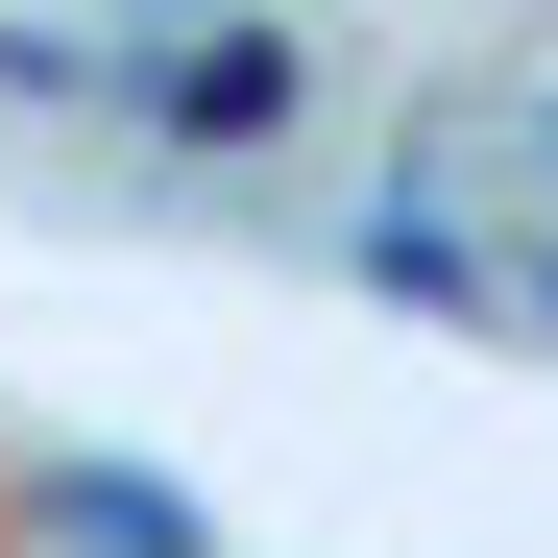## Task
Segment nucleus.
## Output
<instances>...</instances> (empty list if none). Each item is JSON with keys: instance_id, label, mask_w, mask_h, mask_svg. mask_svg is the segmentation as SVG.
<instances>
[{"instance_id": "7ed1b4c3", "label": "nucleus", "mask_w": 558, "mask_h": 558, "mask_svg": "<svg viewBox=\"0 0 558 558\" xmlns=\"http://www.w3.org/2000/svg\"><path fill=\"white\" fill-rule=\"evenodd\" d=\"M486 170H510V195H534V219H558V73H534V98H510V122H486Z\"/></svg>"}, {"instance_id": "f03ea898", "label": "nucleus", "mask_w": 558, "mask_h": 558, "mask_svg": "<svg viewBox=\"0 0 558 558\" xmlns=\"http://www.w3.org/2000/svg\"><path fill=\"white\" fill-rule=\"evenodd\" d=\"M49 534H73V558H219L170 486H49Z\"/></svg>"}, {"instance_id": "f257e3e1", "label": "nucleus", "mask_w": 558, "mask_h": 558, "mask_svg": "<svg viewBox=\"0 0 558 558\" xmlns=\"http://www.w3.org/2000/svg\"><path fill=\"white\" fill-rule=\"evenodd\" d=\"M146 122L267 146V122H292V49H267V25H170V49H146Z\"/></svg>"}]
</instances>
